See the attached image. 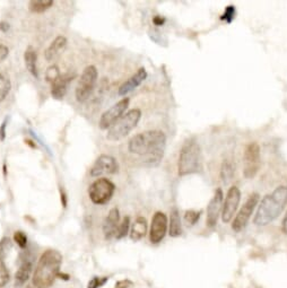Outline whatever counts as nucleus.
Segmentation results:
<instances>
[{
	"mask_svg": "<svg viewBox=\"0 0 287 288\" xmlns=\"http://www.w3.org/2000/svg\"><path fill=\"white\" fill-rule=\"evenodd\" d=\"M146 77H147L146 69L145 68L138 69V71L135 74V75H132L127 82L123 83L122 85L119 87L118 94L120 96H126L128 93H130L131 91H133V89L139 86L140 84L145 81Z\"/></svg>",
	"mask_w": 287,
	"mask_h": 288,
	"instance_id": "16",
	"label": "nucleus"
},
{
	"mask_svg": "<svg viewBox=\"0 0 287 288\" xmlns=\"http://www.w3.org/2000/svg\"><path fill=\"white\" fill-rule=\"evenodd\" d=\"M60 76H61L60 71H59V68L56 66V64H52V66L49 67L48 70L46 71V79L49 83L56 82Z\"/></svg>",
	"mask_w": 287,
	"mask_h": 288,
	"instance_id": "28",
	"label": "nucleus"
},
{
	"mask_svg": "<svg viewBox=\"0 0 287 288\" xmlns=\"http://www.w3.org/2000/svg\"><path fill=\"white\" fill-rule=\"evenodd\" d=\"M109 277H93L87 285V288H101L107 282Z\"/></svg>",
	"mask_w": 287,
	"mask_h": 288,
	"instance_id": "32",
	"label": "nucleus"
},
{
	"mask_svg": "<svg viewBox=\"0 0 287 288\" xmlns=\"http://www.w3.org/2000/svg\"><path fill=\"white\" fill-rule=\"evenodd\" d=\"M119 171V164L115 157L110 155L98 156L91 168L92 176H101L103 174H116Z\"/></svg>",
	"mask_w": 287,
	"mask_h": 288,
	"instance_id": "12",
	"label": "nucleus"
},
{
	"mask_svg": "<svg viewBox=\"0 0 287 288\" xmlns=\"http://www.w3.org/2000/svg\"><path fill=\"white\" fill-rule=\"evenodd\" d=\"M141 118L139 109H132L119 119V120L107 130L106 138L109 140L116 141L125 138L135 128Z\"/></svg>",
	"mask_w": 287,
	"mask_h": 288,
	"instance_id": "5",
	"label": "nucleus"
},
{
	"mask_svg": "<svg viewBox=\"0 0 287 288\" xmlns=\"http://www.w3.org/2000/svg\"><path fill=\"white\" fill-rule=\"evenodd\" d=\"M116 186L107 180V178H97L94 181L90 189H88V196L95 205H105L111 200L115 195Z\"/></svg>",
	"mask_w": 287,
	"mask_h": 288,
	"instance_id": "6",
	"label": "nucleus"
},
{
	"mask_svg": "<svg viewBox=\"0 0 287 288\" xmlns=\"http://www.w3.org/2000/svg\"><path fill=\"white\" fill-rule=\"evenodd\" d=\"M261 164L260 146L258 142H250L246 146L243 156V175L246 178H254L258 173Z\"/></svg>",
	"mask_w": 287,
	"mask_h": 288,
	"instance_id": "8",
	"label": "nucleus"
},
{
	"mask_svg": "<svg viewBox=\"0 0 287 288\" xmlns=\"http://www.w3.org/2000/svg\"><path fill=\"white\" fill-rule=\"evenodd\" d=\"M201 215V211H195V210H187L185 213V220L188 223V225H195L196 223L199 221Z\"/></svg>",
	"mask_w": 287,
	"mask_h": 288,
	"instance_id": "30",
	"label": "nucleus"
},
{
	"mask_svg": "<svg viewBox=\"0 0 287 288\" xmlns=\"http://www.w3.org/2000/svg\"><path fill=\"white\" fill-rule=\"evenodd\" d=\"M132 285V281L129 280V279H123V280H120V281H118L115 288H129L130 286Z\"/></svg>",
	"mask_w": 287,
	"mask_h": 288,
	"instance_id": "36",
	"label": "nucleus"
},
{
	"mask_svg": "<svg viewBox=\"0 0 287 288\" xmlns=\"http://www.w3.org/2000/svg\"><path fill=\"white\" fill-rule=\"evenodd\" d=\"M147 233V221L144 217H138L135 224L132 225L130 237L132 241H139Z\"/></svg>",
	"mask_w": 287,
	"mask_h": 288,
	"instance_id": "20",
	"label": "nucleus"
},
{
	"mask_svg": "<svg viewBox=\"0 0 287 288\" xmlns=\"http://www.w3.org/2000/svg\"><path fill=\"white\" fill-rule=\"evenodd\" d=\"M7 122H8V118H6L4 120V122L0 126V141H4L5 138H6V128H7Z\"/></svg>",
	"mask_w": 287,
	"mask_h": 288,
	"instance_id": "34",
	"label": "nucleus"
},
{
	"mask_svg": "<svg viewBox=\"0 0 287 288\" xmlns=\"http://www.w3.org/2000/svg\"><path fill=\"white\" fill-rule=\"evenodd\" d=\"M119 221H120V213H119L118 208H112L106 216L104 224H103V233L106 240L116 237L117 231L119 227Z\"/></svg>",
	"mask_w": 287,
	"mask_h": 288,
	"instance_id": "15",
	"label": "nucleus"
},
{
	"mask_svg": "<svg viewBox=\"0 0 287 288\" xmlns=\"http://www.w3.org/2000/svg\"><path fill=\"white\" fill-rule=\"evenodd\" d=\"M33 270V263L29 259H24L15 275V286L21 287L29 279Z\"/></svg>",
	"mask_w": 287,
	"mask_h": 288,
	"instance_id": "17",
	"label": "nucleus"
},
{
	"mask_svg": "<svg viewBox=\"0 0 287 288\" xmlns=\"http://www.w3.org/2000/svg\"><path fill=\"white\" fill-rule=\"evenodd\" d=\"M53 5L52 0H32L29 2V11L32 13H43Z\"/></svg>",
	"mask_w": 287,
	"mask_h": 288,
	"instance_id": "23",
	"label": "nucleus"
},
{
	"mask_svg": "<svg viewBox=\"0 0 287 288\" xmlns=\"http://www.w3.org/2000/svg\"><path fill=\"white\" fill-rule=\"evenodd\" d=\"M97 81V70L94 66H88L83 71L76 87V98L79 103H84L92 95Z\"/></svg>",
	"mask_w": 287,
	"mask_h": 288,
	"instance_id": "7",
	"label": "nucleus"
},
{
	"mask_svg": "<svg viewBox=\"0 0 287 288\" xmlns=\"http://www.w3.org/2000/svg\"><path fill=\"white\" fill-rule=\"evenodd\" d=\"M14 241L16 242V244L21 247V249H24L27 245V236L25 235V233L22 231H16L14 234Z\"/></svg>",
	"mask_w": 287,
	"mask_h": 288,
	"instance_id": "31",
	"label": "nucleus"
},
{
	"mask_svg": "<svg viewBox=\"0 0 287 288\" xmlns=\"http://www.w3.org/2000/svg\"><path fill=\"white\" fill-rule=\"evenodd\" d=\"M9 49L5 44H0V62L4 61L8 57Z\"/></svg>",
	"mask_w": 287,
	"mask_h": 288,
	"instance_id": "35",
	"label": "nucleus"
},
{
	"mask_svg": "<svg viewBox=\"0 0 287 288\" xmlns=\"http://www.w3.org/2000/svg\"><path fill=\"white\" fill-rule=\"evenodd\" d=\"M281 230H283V232L287 235V212L284 217L283 223H281Z\"/></svg>",
	"mask_w": 287,
	"mask_h": 288,
	"instance_id": "39",
	"label": "nucleus"
},
{
	"mask_svg": "<svg viewBox=\"0 0 287 288\" xmlns=\"http://www.w3.org/2000/svg\"><path fill=\"white\" fill-rule=\"evenodd\" d=\"M62 263L61 253L57 250H47L40 258L33 284L37 288H50L58 277Z\"/></svg>",
	"mask_w": 287,
	"mask_h": 288,
	"instance_id": "3",
	"label": "nucleus"
},
{
	"mask_svg": "<svg viewBox=\"0 0 287 288\" xmlns=\"http://www.w3.org/2000/svg\"><path fill=\"white\" fill-rule=\"evenodd\" d=\"M179 175L194 174L202 170V157L200 147L194 139H190L182 146L179 156Z\"/></svg>",
	"mask_w": 287,
	"mask_h": 288,
	"instance_id": "4",
	"label": "nucleus"
},
{
	"mask_svg": "<svg viewBox=\"0 0 287 288\" xmlns=\"http://www.w3.org/2000/svg\"><path fill=\"white\" fill-rule=\"evenodd\" d=\"M13 243L9 237H4L0 240V261L4 260V258L8 255L9 250L12 249Z\"/></svg>",
	"mask_w": 287,
	"mask_h": 288,
	"instance_id": "27",
	"label": "nucleus"
},
{
	"mask_svg": "<svg viewBox=\"0 0 287 288\" xmlns=\"http://www.w3.org/2000/svg\"><path fill=\"white\" fill-rule=\"evenodd\" d=\"M24 59H25V64L27 70L32 74V75L38 78L39 74H38V68H37V51L34 50L32 47H28L27 50L25 51V54H24Z\"/></svg>",
	"mask_w": 287,
	"mask_h": 288,
	"instance_id": "21",
	"label": "nucleus"
},
{
	"mask_svg": "<svg viewBox=\"0 0 287 288\" xmlns=\"http://www.w3.org/2000/svg\"><path fill=\"white\" fill-rule=\"evenodd\" d=\"M287 203V187L280 186L264 197L258 207L254 223L257 226H266L278 217Z\"/></svg>",
	"mask_w": 287,
	"mask_h": 288,
	"instance_id": "2",
	"label": "nucleus"
},
{
	"mask_svg": "<svg viewBox=\"0 0 287 288\" xmlns=\"http://www.w3.org/2000/svg\"><path fill=\"white\" fill-rule=\"evenodd\" d=\"M233 173H234V170H233V166H232V163L229 160L223 162L222 170H221V177L225 185H227V183L232 180V177H233Z\"/></svg>",
	"mask_w": 287,
	"mask_h": 288,
	"instance_id": "24",
	"label": "nucleus"
},
{
	"mask_svg": "<svg viewBox=\"0 0 287 288\" xmlns=\"http://www.w3.org/2000/svg\"><path fill=\"white\" fill-rule=\"evenodd\" d=\"M60 197H61V203H62V206L63 207H67V195H66V192L63 191V189L60 188Z\"/></svg>",
	"mask_w": 287,
	"mask_h": 288,
	"instance_id": "38",
	"label": "nucleus"
},
{
	"mask_svg": "<svg viewBox=\"0 0 287 288\" xmlns=\"http://www.w3.org/2000/svg\"><path fill=\"white\" fill-rule=\"evenodd\" d=\"M235 17V8L233 6H229L226 9L223 16L221 17L223 21H226L227 23H231L233 21V18Z\"/></svg>",
	"mask_w": 287,
	"mask_h": 288,
	"instance_id": "33",
	"label": "nucleus"
},
{
	"mask_svg": "<svg viewBox=\"0 0 287 288\" xmlns=\"http://www.w3.org/2000/svg\"><path fill=\"white\" fill-rule=\"evenodd\" d=\"M165 142L166 137L164 132L150 130L133 136L128 143V148L130 153L146 157V162L151 165H156L163 157Z\"/></svg>",
	"mask_w": 287,
	"mask_h": 288,
	"instance_id": "1",
	"label": "nucleus"
},
{
	"mask_svg": "<svg viewBox=\"0 0 287 288\" xmlns=\"http://www.w3.org/2000/svg\"><path fill=\"white\" fill-rule=\"evenodd\" d=\"M241 200V192L237 187H232L227 191L225 201L223 203L222 209V221L224 223H230L236 212L237 207Z\"/></svg>",
	"mask_w": 287,
	"mask_h": 288,
	"instance_id": "11",
	"label": "nucleus"
},
{
	"mask_svg": "<svg viewBox=\"0 0 287 288\" xmlns=\"http://www.w3.org/2000/svg\"><path fill=\"white\" fill-rule=\"evenodd\" d=\"M223 197L224 195H223L222 189H217L207 207V226L209 228H214L219 221V216L223 209Z\"/></svg>",
	"mask_w": 287,
	"mask_h": 288,
	"instance_id": "14",
	"label": "nucleus"
},
{
	"mask_svg": "<svg viewBox=\"0 0 287 288\" xmlns=\"http://www.w3.org/2000/svg\"><path fill=\"white\" fill-rule=\"evenodd\" d=\"M73 81L71 76L63 75L59 77L56 82L52 83V88H51V95L56 100H62L63 96L66 95L67 89L69 83Z\"/></svg>",
	"mask_w": 287,
	"mask_h": 288,
	"instance_id": "18",
	"label": "nucleus"
},
{
	"mask_svg": "<svg viewBox=\"0 0 287 288\" xmlns=\"http://www.w3.org/2000/svg\"><path fill=\"white\" fill-rule=\"evenodd\" d=\"M57 278H61V279L68 280V279H69V275H67V274H61V272H59V274H58V277H57Z\"/></svg>",
	"mask_w": 287,
	"mask_h": 288,
	"instance_id": "41",
	"label": "nucleus"
},
{
	"mask_svg": "<svg viewBox=\"0 0 287 288\" xmlns=\"http://www.w3.org/2000/svg\"><path fill=\"white\" fill-rule=\"evenodd\" d=\"M129 228H130V218L125 217L118 227L117 235H116L118 240H121V238L126 237L128 233H129Z\"/></svg>",
	"mask_w": 287,
	"mask_h": 288,
	"instance_id": "26",
	"label": "nucleus"
},
{
	"mask_svg": "<svg viewBox=\"0 0 287 288\" xmlns=\"http://www.w3.org/2000/svg\"><path fill=\"white\" fill-rule=\"evenodd\" d=\"M9 272L4 261H0V288H3L8 284Z\"/></svg>",
	"mask_w": 287,
	"mask_h": 288,
	"instance_id": "29",
	"label": "nucleus"
},
{
	"mask_svg": "<svg viewBox=\"0 0 287 288\" xmlns=\"http://www.w3.org/2000/svg\"><path fill=\"white\" fill-rule=\"evenodd\" d=\"M169 234L172 237H177L182 234V226H181V220L180 213L176 208H173L171 210V217H170V233Z\"/></svg>",
	"mask_w": 287,
	"mask_h": 288,
	"instance_id": "22",
	"label": "nucleus"
},
{
	"mask_svg": "<svg viewBox=\"0 0 287 288\" xmlns=\"http://www.w3.org/2000/svg\"><path fill=\"white\" fill-rule=\"evenodd\" d=\"M167 231V217L164 212L156 211L153 216L152 226L150 232V240L153 244L160 243L166 235Z\"/></svg>",
	"mask_w": 287,
	"mask_h": 288,
	"instance_id": "13",
	"label": "nucleus"
},
{
	"mask_svg": "<svg viewBox=\"0 0 287 288\" xmlns=\"http://www.w3.org/2000/svg\"><path fill=\"white\" fill-rule=\"evenodd\" d=\"M8 29H9V24L8 23H5V22L0 23V31H2V32H7Z\"/></svg>",
	"mask_w": 287,
	"mask_h": 288,
	"instance_id": "40",
	"label": "nucleus"
},
{
	"mask_svg": "<svg viewBox=\"0 0 287 288\" xmlns=\"http://www.w3.org/2000/svg\"><path fill=\"white\" fill-rule=\"evenodd\" d=\"M258 201H259L258 193H252V195L248 198V200H246L244 202V205L242 206L239 213H237L236 217L234 218L233 224H232V228H233L234 232L239 233L246 226L256 206L258 205Z\"/></svg>",
	"mask_w": 287,
	"mask_h": 288,
	"instance_id": "10",
	"label": "nucleus"
},
{
	"mask_svg": "<svg viewBox=\"0 0 287 288\" xmlns=\"http://www.w3.org/2000/svg\"><path fill=\"white\" fill-rule=\"evenodd\" d=\"M66 46H67V39L62 35L57 37L50 44V47L47 49L46 53H44L46 54L47 60L51 61L53 59H56L59 54L65 50Z\"/></svg>",
	"mask_w": 287,
	"mask_h": 288,
	"instance_id": "19",
	"label": "nucleus"
},
{
	"mask_svg": "<svg viewBox=\"0 0 287 288\" xmlns=\"http://www.w3.org/2000/svg\"><path fill=\"white\" fill-rule=\"evenodd\" d=\"M164 22H165V19L163 18V17H161V16H155L154 18H153V23H154L156 26L163 25V24H164Z\"/></svg>",
	"mask_w": 287,
	"mask_h": 288,
	"instance_id": "37",
	"label": "nucleus"
},
{
	"mask_svg": "<svg viewBox=\"0 0 287 288\" xmlns=\"http://www.w3.org/2000/svg\"><path fill=\"white\" fill-rule=\"evenodd\" d=\"M12 84L7 77H5L3 74H0V102H3L11 91Z\"/></svg>",
	"mask_w": 287,
	"mask_h": 288,
	"instance_id": "25",
	"label": "nucleus"
},
{
	"mask_svg": "<svg viewBox=\"0 0 287 288\" xmlns=\"http://www.w3.org/2000/svg\"><path fill=\"white\" fill-rule=\"evenodd\" d=\"M128 105H129V98L125 97L118 103H116L115 105L111 106L107 111L103 113L100 119V122H98V126H100L102 130L110 129L113 125H115L119 119L123 116V113L126 112Z\"/></svg>",
	"mask_w": 287,
	"mask_h": 288,
	"instance_id": "9",
	"label": "nucleus"
}]
</instances>
